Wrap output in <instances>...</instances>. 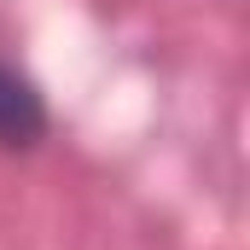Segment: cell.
I'll use <instances>...</instances> for the list:
<instances>
[{
    "label": "cell",
    "mask_w": 250,
    "mask_h": 250,
    "mask_svg": "<svg viewBox=\"0 0 250 250\" xmlns=\"http://www.w3.org/2000/svg\"><path fill=\"white\" fill-rule=\"evenodd\" d=\"M47 99H41V87L18 70V64H0V146L6 151H29V146H41L47 140Z\"/></svg>",
    "instance_id": "6da1fadb"
}]
</instances>
